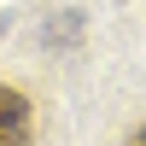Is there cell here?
Listing matches in <instances>:
<instances>
[{
	"label": "cell",
	"instance_id": "6da1fadb",
	"mask_svg": "<svg viewBox=\"0 0 146 146\" xmlns=\"http://www.w3.org/2000/svg\"><path fill=\"white\" fill-rule=\"evenodd\" d=\"M0 146H29V100L18 88H0Z\"/></svg>",
	"mask_w": 146,
	"mask_h": 146
},
{
	"label": "cell",
	"instance_id": "7a4b0ae2",
	"mask_svg": "<svg viewBox=\"0 0 146 146\" xmlns=\"http://www.w3.org/2000/svg\"><path fill=\"white\" fill-rule=\"evenodd\" d=\"M129 146H146V129H140V135H135V140H129Z\"/></svg>",
	"mask_w": 146,
	"mask_h": 146
}]
</instances>
